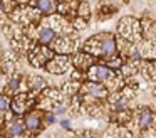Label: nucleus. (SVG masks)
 <instances>
[{
    "label": "nucleus",
    "mask_w": 156,
    "mask_h": 138,
    "mask_svg": "<svg viewBox=\"0 0 156 138\" xmlns=\"http://www.w3.org/2000/svg\"><path fill=\"white\" fill-rule=\"evenodd\" d=\"M84 50L89 54H92V56H104V57L116 56L114 35L109 34V32L98 34V35L91 37V39L84 44Z\"/></svg>",
    "instance_id": "nucleus-1"
},
{
    "label": "nucleus",
    "mask_w": 156,
    "mask_h": 138,
    "mask_svg": "<svg viewBox=\"0 0 156 138\" xmlns=\"http://www.w3.org/2000/svg\"><path fill=\"white\" fill-rule=\"evenodd\" d=\"M118 32L128 42H138L139 40V22L133 17H122L119 20Z\"/></svg>",
    "instance_id": "nucleus-2"
},
{
    "label": "nucleus",
    "mask_w": 156,
    "mask_h": 138,
    "mask_svg": "<svg viewBox=\"0 0 156 138\" xmlns=\"http://www.w3.org/2000/svg\"><path fill=\"white\" fill-rule=\"evenodd\" d=\"M81 93L96 99H106L109 96V88L98 81H86L81 84Z\"/></svg>",
    "instance_id": "nucleus-3"
},
{
    "label": "nucleus",
    "mask_w": 156,
    "mask_h": 138,
    "mask_svg": "<svg viewBox=\"0 0 156 138\" xmlns=\"http://www.w3.org/2000/svg\"><path fill=\"white\" fill-rule=\"evenodd\" d=\"M52 57H54V52H52L47 46H44V44H41L39 47H35V49H32L30 52H29V61H30V64L34 67L45 66Z\"/></svg>",
    "instance_id": "nucleus-4"
},
{
    "label": "nucleus",
    "mask_w": 156,
    "mask_h": 138,
    "mask_svg": "<svg viewBox=\"0 0 156 138\" xmlns=\"http://www.w3.org/2000/svg\"><path fill=\"white\" fill-rule=\"evenodd\" d=\"M116 74L112 73V69L109 66H102V64H92L87 69V79L98 81V83H108L109 79H112Z\"/></svg>",
    "instance_id": "nucleus-5"
},
{
    "label": "nucleus",
    "mask_w": 156,
    "mask_h": 138,
    "mask_svg": "<svg viewBox=\"0 0 156 138\" xmlns=\"http://www.w3.org/2000/svg\"><path fill=\"white\" fill-rule=\"evenodd\" d=\"M69 64H71V57L67 54H57L45 64V69L51 74H64L69 69Z\"/></svg>",
    "instance_id": "nucleus-6"
},
{
    "label": "nucleus",
    "mask_w": 156,
    "mask_h": 138,
    "mask_svg": "<svg viewBox=\"0 0 156 138\" xmlns=\"http://www.w3.org/2000/svg\"><path fill=\"white\" fill-rule=\"evenodd\" d=\"M14 19L19 24H24V25H32V22L39 19V12L30 7H24V9H17L14 13Z\"/></svg>",
    "instance_id": "nucleus-7"
},
{
    "label": "nucleus",
    "mask_w": 156,
    "mask_h": 138,
    "mask_svg": "<svg viewBox=\"0 0 156 138\" xmlns=\"http://www.w3.org/2000/svg\"><path fill=\"white\" fill-rule=\"evenodd\" d=\"M76 44H77V40L72 39V37H61V39H55V40H54L55 49H57L61 54H69V52H72V50L76 49Z\"/></svg>",
    "instance_id": "nucleus-8"
},
{
    "label": "nucleus",
    "mask_w": 156,
    "mask_h": 138,
    "mask_svg": "<svg viewBox=\"0 0 156 138\" xmlns=\"http://www.w3.org/2000/svg\"><path fill=\"white\" fill-rule=\"evenodd\" d=\"M29 94L27 93H22V94H17V96L14 98V101H12V111H14L15 114H22L27 111L29 108Z\"/></svg>",
    "instance_id": "nucleus-9"
},
{
    "label": "nucleus",
    "mask_w": 156,
    "mask_h": 138,
    "mask_svg": "<svg viewBox=\"0 0 156 138\" xmlns=\"http://www.w3.org/2000/svg\"><path fill=\"white\" fill-rule=\"evenodd\" d=\"M154 120H156V114L153 113V111H149L148 108H144V110H141V113H139V116H138V125H139L141 130H148V128L154 123Z\"/></svg>",
    "instance_id": "nucleus-10"
},
{
    "label": "nucleus",
    "mask_w": 156,
    "mask_h": 138,
    "mask_svg": "<svg viewBox=\"0 0 156 138\" xmlns=\"http://www.w3.org/2000/svg\"><path fill=\"white\" fill-rule=\"evenodd\" d=\"M37 40L41 44H44V46H49V44H52L55 40V30L51 29V27H41L37 32Z\"/></svg>",
    "instance_id": "nucleus-11"
},
{
    "label": "nucleus",
    "mask_w": 156,
    "mask_h": 138,
    "mask_svg": "<svg viewBox=\"0 0 156 138\" xmlns=\"http://www.w3.org/2000/svg\"><path fill=\"white\" fill-rule=\"evenodd\" d=\"M74 64L77 69H89L92 66V54L89 52H77L74 57Z\"/></svg>",
    "instance_id": "nucleus-12"
},
{
    "label": "nucleus",
    "mask_w": 156,
    "mask_h": 138,
    "mask_svg": "<svg viewBox=\"0 0 156 138\" xmlns=\"http://www.w3.org/2000/svg\"><path fill=\"white\" fill-rule=\"evenodd\" d=\"M24 123H25V128H27L29 131H35V130H39V128L42 126L41 114L35 113V111H34V113H29L27 116H25Z\"/></svg>",
    "instance_id": "nucleus-13"
},
{
    "label": "nucleus",
    "mask_w": 156,
    "mask_h": 138,
    "mask_svg": "<svg viewBox=\"0 0 156 138\" xmlns=\"http://www.w3.org/2000/svg\"><path fill=\"white\" fill-rule=\"evenodd\" d=\"M35 7H37L39 12L47 13V15H52V13L59 9L55 0H37V2H35Z\"/></svg>",
    "instance_id": "nucleus-14"
},
{
    "label": "nucleus",
    "mask_w": 156,
    "mask_h": 138,
    "mask_svg": "<svg viewBox=\"0 0 156 138\" xmlns=\"http://www.w3.org/2000/svg\"><path fill=\"white\" fill-rule=\"evenodd\" d=\"M25 130V123L24 121H19V120H12L7 126V133L12 135V136H20Z\"/></svg>",
    "instance_id": "nucleus-15"
},
{
    "label": "nucleus",
    "mask_w": 156,
    "mask_h": 138,
    "mask_svg": "<svg viewBox=\"0 0 156 138\" xmlns=\"http://www.w3.org/2000/svg\"><path fill=\"white\" fill-rule=\"evenodd\" d=\"M49 22L52 24V25H49V27H51V29H54V30H61V32H62V30H64V32L67 30V27H66V25H67V22H66L64 19H61V17L54 15V13L51 15Z\"/></svg>",
    "instance_id": "nucleus-16"
},
{
    "label": "nucleus",
    "mask_w": 156,
    "mask_h": 138,
    "mask_svg": "<svg viewBox=\"0 0 156 138\" xmlns=\"http://www.w3.org/2000/svg\"><path fill=\"white\" fill-rule=\"evenodd\" d=\"M76 7H77V0H62V3L59 5V10H61V13H69L76 10Z\"/></svg>",
    "instance_id": "nucleus-17"
},
{
    "label": "nucleus",
    "mask_w": 156,
    "mask_h": 138,
    "mask_svg": "<svg viewBox=\"0 0 156 138\" xmlns=\"http://www.w3.org/2000/svg\"><path fill=\"white\" fill-rule=\"evenodd\" d=\"M29 86H30V89H34L35 93H37L42 88H45V83L41 76H35V77H30V79H29Z\"/></svg>",
    "instance_id": "nucleus-18"
},
{
    "label": "nucleus",
    "mask_w": 156,
    "mask_h": 138,
    "mask_svg": "<svg viewBox=\"0 0 156 138\" xmlns=\"http://www.w3.org/2000/svg\"><path fill=\"white\" fill-rule=\"evenodd\" d=\"M19 88H20V77H19V76H12L10 81H9V84L5 86L4 91H7V93H12V91H17Z\"/></svg>",
    "instance_id": "nucleus-19"
},
{
    "label": "nucleus",
    "mask_w": 156,
    "mask_h": 138,
    "mask_svg": "<svg viewBox=\"0 0 156 138\" xmlns=\"http://www.w3.org/2000/svg\"><path fill=\"white\" fill-rule=\"evenodd\" d=\"M77 88H79V83L76 79H71L69 83L64 84L62 89H64V93H67V94H76V93H77Z\"/></svg>",
    "instance_id": "nucleus-20"
},
{
    "label": "nucleus",
    "mask_w": 156,
    "mask_h": 138,
    "mask_svg": "<svg viewBox=\"0 0 156 138\" xmlns=\"http://www.w3.org/2000/svg\"><path fill=\"white\" fill-rule=\"evenodd\" d=\"M106 66H109L111 69H121V67H122V59H121V57L112 56V57H109V61L106 62Z\"/></svg>",
    "instance_id": "nucleus-21"
},
{
    "label": "nucleus",
    "mask_w": 156,
    "mask_h": 138,
    "mask_svg": "<svg viewBox=\"0 0 156 138\" xmlns=\"http://www.w3.org/2000/svg\"><path fill=\"white\" fill-rule=\"evenodd\" d=\"M146 73H148V76L151 77V79H156V59L149 61V62L146 64Z\"/></svg>",
    "instance_id": "nucleus-22"
},
{
    "label": "nucleus",
    "mask_w": 156,
    "mask_h": 138,
    "mask_svg": "<svg viewBox=\"0 0 156 138\" xmlns=\"http://www.w3.org/2000/svg\"><path fill=\"white\" fill-rule=\"evenodd\" d=\"M10 106H12V101L7 98V94H2V96H0V110H2V113L7 111Z\"/></svg>",
    "instance_id": "nucleus-23"
},
{
    "label": "nucleus",
    "mask_w": 156,
    "mask_h": 138,
    "mask_svg": "<svg viewBox=\"0 0 156 138\" xmlns=\"http://www.w3.org/2000/svg\"><path fill=\"white\" fill-rule=\"evenodd\" d=\"M77 15L79 17H89V3H86V2H82V3H79V9H77Z\"/></svg>",
    "instance_id": "nucleus-24"
},
{
    "label": "nucleus",
    "mask_w": 156,
    "mask_h": 138,
    "mask_svg": "<svg viewBox=\"0 0 156 138\" xmlns=\"http://www.w3.org/2000/svg\"><path fill=\"white\" fill-rule=\"evenodd\" d=\"M121 69L124 71L126 74H134L136 71H138V66H136L134 62H129V64H126V66L122 64V67H121Z\"/></svg>",
    "instance_id": "nucleus-25"
},
{
    "label": "nucleus",
    "mask_w": 156,
    "mask_h": 138,
    "mask_svg": "<svg viewBox=\"0 0 156 138\" xmlns=\"http://www.w3.org/2000/svg\"><path fill=\"white\" fill-rule=\"evenodd\" d=\"M74 27H77V29H84L86 27V19L84 17L77 15V20H74Z\"/></svg>",
    "instance_id": "nucleus-26"
},
{
    "label": "nucleus",
    "mask_w": 156,
    "mask_h": 138,
    "mask_svg": "<svg viewBox=\"0 0 156 138\" xmlns=\"http://www.w3.org/2000/svg\"><path fill=\"white\" fill-rule=\"evenodd\" d=\"M45 121H47L49 125H52V123H55V114L54 113H51V114H45Z\"/></svg>",
    "instance_id": "nucleus-27"
},
{
    "label": "nucleus",
    "mask_w": 156,
    "mask_h": 138,
    "mask_svg": "<svg viewBox=\"0 0 156 138\" xmlns=\"http://www.w3.org/2000/svg\"><path fill=\"white\" fill-rule=\"evenodd\" d=\"M149 34H151V39H156V22L149 25Z\"/></svg>",
    "instance_id": "nucleus-28"
},
{
    "label": "nucleus",
    "mask_w": 156,
    "mask_h": 138,
    "mask_svg": "<svg viewBox=\"0 0 156 138\" xmlns=\"http://www.w3.org/2000/svg\"><path fill=\"white\" fill-rule=\"evenodd\" d=\"M64 111H66L64 104H61V103H59V104H57V108L54 110V113H55V114H61V113H64Z\"/></svg>",
    "instance_id": "nucleus-29"
},
{
    "label": "nucleus",
    "mask_w": 156,
    "mask_h": 138,
    "mask_svg": "<svg viewBox=\"0 0 156 138\" xmlns=\"http://www.w3.org/2000/svg\"><path fill=\"white\" fill-rule=\"evenodd\" d=\"M61 126L66 128V130H69V121H67V120H62V121H61Z\"/></svg>",
    "instance_id": "nucleus-30"
},
{
    "label": "nucleus",
    "mask_w": 156,
    "mask_h": 138,
    "mask_svg": "<svg viewBox=\"0 0 156 138\" xmlns=\"http://www.w3.org/2000/svg\"><path fill=\"white\" fill-rule=\"evenodd\" d=\"M79 138H92V136H91V133H82V135H79Z\"/></svg>",
    "instance_id": "nucleus-31"
}]
</instances>
